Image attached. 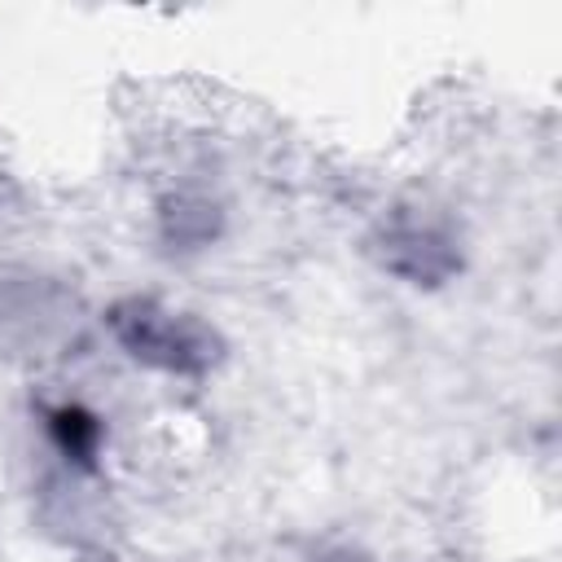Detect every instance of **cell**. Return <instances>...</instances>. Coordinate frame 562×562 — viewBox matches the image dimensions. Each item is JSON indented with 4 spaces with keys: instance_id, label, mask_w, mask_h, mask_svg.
<instances>
[{
    "instance_id": "6da1fadb",
    "label": "cell",
    "mask_w": 562,
    "mask_h": 562,
    "mask_svg": "<svg viewBox=\"0 0 562 562\" xmlns=\"http://www.w3.org/2000/svg\"><path fill=\"white\" fill-rule=\"evenodd\" d=\"M119 334H123V342L136 351V356H145V360H162V364H193L189 356H193V342L189 338H180V329H176V321L171 316H162V312H149V307H136V316H119Z\"/></svg>"
},
{
    "instance_id": "7a4b0ae2",
    "label": "cell",
    "mask_w": 562,
    "mask_h": 562,
    "mask_svg": "<svg viewBox=\"0 0 562 562\" xmlns=\"http://www.w3.org/2000/svg\"><path fill=\"white\" fill-rule=\"evenodd\" d=\"M53 430H57L61 448H66L70 457H79V461H88V457H92L97 435H101V426H97L83 408H57V413H53Z\"/></svg>"
}]
</instances>
